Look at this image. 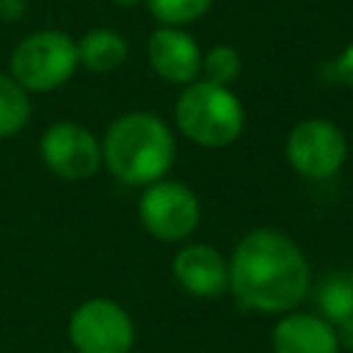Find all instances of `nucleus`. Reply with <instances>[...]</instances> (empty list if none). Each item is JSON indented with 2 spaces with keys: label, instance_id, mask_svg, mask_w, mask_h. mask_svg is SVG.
Here are the masks:
<instances>
[{
  "label": "nucleus",
  "instance_id": "f03ea898",
  "mask_svg": "<svg viewBox=\"0 0 353 353\" xmlns=\"http://www.w3.org/2000/svg\"><path fill=\"white\" fill-rule=\"evenodd\" d=\"M174 135L168 124L146 110L119 116L102 141V160L108 171L135 188H146L163 179L174 163Z\"/></svg>",
  "mask_w": 353,
  "mask_h": 353
},
{
  "label": "nucleus",
  "instance_id": "6ab92c4d",
  "mask_svg": "<svg viewBox=\"0 0 353 353\" xmlns=\"http://www.w3.org/2000/svg\"><path fill=\"white\" fill-rule=\"evenodd\" d=\"M116 6H121V8H135V6H141V3H146V0H113Z\"/></svg>",
  "mask_w": 353,
  "mask_h": 353
},
{
  "label": "nucleus",
  "instance_id": "1a4fd4ad",
  "mask_svg": "<svg viewBox=\"0 0 353 353\" xmlns=\"http://www.w3.org/2000/svg\"><path fill=\"white\" fill-rule=\"evenodd\" d=\"M146 52L154 74L168 83L188 85L201 74V50L196 39L182 28H157L149 36Z\"/></svg>",
  "mask_w": 353,
  "mask_h": 353
},
{
  "label": "nucleus",
  "instance_id": "0eeeda50",
  "mask_svg": "<svg viewBox=\"0 0 353 353\" xmlns=\"http://www.w3.org/2000/svg\"><path fill=\"white\" fill-rule=\"evenodd\" d=\"M347 157L345 132L328 119H306L287 135V160L306 179L334 176Z\"/></svg>",
  "mask_w": 353,
  "mask_h": 353
},
{
  "label": "nucleus",
  "instance_id": "dca6fc26",
  "mask_svg": "<svg viewBox=\"0 0 353 353\" xmlns=\"http://www.w3.org/2000/svg\"><path fill=\"white\" fill-rule=\"evenodd\" d=\"M152 17L168 28H182V25H190L196 19H201L212 0H146Z\"/></svg>",
  "mask_w": 353,
  "mask_h": 353
},
{
  "label": "nucleus",
  "instance_id": "ddd939ff",
  "mask_svg": "<svg viewBox=\"0 0 353 353\" xmlns=\"http://www.w3.org/2000/svg\"><path fill=\"white\" fill-rule=\"evenodd\" d=\"M317 306L334 328L353 323V270L328 276L317 290Z\"/></svg>",
  "mask_w": 353,
  "mask_h": 353
},
{
  "label": "nucleus",
  "instance_id": "7ed1b4c3",
  "mask_svg": "<svg viewBox=\"0 0 353 353\" xmlns=\"http://www.w3.org/2000/svg\"><path fill=\"white\" fill-rule=\"evenodd\" d=\"M174 119L185 138L210 149L237 141L245 124L243 105L232 94V88L210 80H193L182 88Z\"/></svg>",
  "mask_w": 353,
  "mask_h": 353
},
{
  "label": "nucleus",
  "instance_id": "9b49d317",
  "mask_svg": "<svg viewBox=\"0 0 353 353\" xmlns=\"http://www.w3.org/2000/svg\"><path fill=\"white\" fill-rule=\"evenodd\" d=\"M276 353H339L336 328L320 314L290 312L273 328Z\"/></svg>",
  "mask_w": 353,
  "mask_h": 353
},
{
  "label": "nucleus",
  "instance_id": "a211bd4d",
  "mask_svg": "<svg viewBox=\"0 0 353 353\" xmlns=\"http://www.w3.org/2000/svg\"><path fill=\"white\" fill-rule=\"evenodd\" d=\"M25 11V0H0V17L3 19H19Z\"/></svg>",
  "mask_w": 353,
  "mask_h": 353
},
{
  "label": "nucleus",
  "instance_id": "6e6552de",
  "mask_svg": "<svg viewBox=\"0 0 353 353\" xmlns=\"http://www.w3.org/2000/svg\"><path fill=\"white\" fill-rule=\"evenodd\" d=\"M41 157L61 179H88L102 163V146L83 124L58 121L41 135Z\"/></svg>",
  "mask_w": 353,
  "mask_h": 353
},
{
  "label": "nucleus",
  "instance_id": "423d86ee",
  "mask_svg": "<svg viewBox=\"0 0 353 353\" xmlns=\"http://www.w3.org/2000/svg\"><path fill=\"white\" fill-rule=\"evenodd\" d=\"M69 339L77 353H130L135 325L110 298H91L69 317Z\"/></svg>",
  "mask_w": 353,
  "mask_h": 353
},
{
  "label": "nucleus",
  "instance_id": "20e7f679",
  "mask_svg": "<svg viewBox=\"0 0 353 353\" xmlns=\"http://www.w3.org/2000/svg\"><path fill=\"white\" fill-rule=\"evenodd\" d=\"M77 41L63 30H36L11 52V77L25 91H52L77 69Z\"/></svg>",
  "mask_w": 353,
  "mask_h": 353
},
{
  "label": "nucleus",
  "instance_id": "f8f14e48",
  "mask_svg": "<svg viewBox=\"0 0 353 353\" xmlns=\"http://www.w3.org/2000/svg\"><path fill=\"white\" fill-rule=\"evenodd\" d=\"M77 61L88 72H113L127 61V41L110 28H94L77 41Z\"/></svg>",
  "mask_w": 353,
  "mask_h": 353
},
{
  "label": "nucleus",
  "instance_id": "9d476101",
  "mask_svg": "<svg viewBox=\"0 0 353 353\" xmlns=\"http://www.w3.org/2000/svg\"><path fill=\"white\" fill-rule=\"evenodd\" d=\"M174 279L196 298H218L229 290V262L212 245L190 243L174 256Z\"/></svg>",
  "mask_w": 353,
  "mask_h": 353
},
{
  "label": "nucleus",
  "instance_id": "f3484780",
  "mask_svg": "<svg viewBox=\"0 0 353 353\" xmlns=\"http://www.w3.org/2000/svg\"><path fill=\"white\" fill-rule=\"evenodd\" d=\"M336 77L353 91V41L339 52V58H336Z\"/></svg>",
  "mask_w": 353,
  "mask_h": 353
},
{
  "label": "nucleus",
  "instance_id": "39448f33",
  "mask_svg": "<svg viewBox=\"0 0 353 353\" xmlns=\"http://www.w3.org/2000/svg\"><path fill=\"white\" fill-rule=\"evenodd\" d=\"M199 215L201 207L196 193L188 185L171 179H157L146 185L138 201V218L143 229L168 243L193 234V229L199 226Z\"/></svg>",
  "mask_w": 353,
  "mask_h": 353
},
{
  "label": "nucleus",
  "instance_id": "f257e3e1",
  "mask_svg": "<svg viewBox=\"0 0 353 353\" xmlns=\"http://www.w3.org/2000/svg\"><path fill=\"white\" fill-rule=\"evenodd\" d=\"M312 270L287 234L276 229L248 232L229 262V290L240 306L262 314H284L309 292Z\"/></svg>",
  "mask_w": 353,
  "mask_h": 353
},
{
  "label": "nucleus",
  "instance_id": "2eb2a0df",
  "mask_svg": "<svg viewBox=\"0 0 353 353\" xmlns=\"http://www.w3.org/2000/svg\"><path fill=\"white\" fill-rule=\"evenodd\" d=\"M240 69H243L240 52L229 44H215L207 52H201V72H204V80L210 83L229 85L240 77Z\"/></svg>",
  "mask_w": 353,
  "mask_h": 353
},
{
  "label": "nucleus",
  "instance_id": "4468645a",
  "mask_svg": "<svg viewBox=\"0 0 353 353\" xmlns=\"http://www.w3.org/2000/svg\"><path fill=\"white\" fill-rule=\"evenodd\" d=\"M30 119L28 91L11 77L0 74V138L17 135Z\"/></svg>",
  "mask_w": 353,
  "mask_h": 353
}]
</instances>
